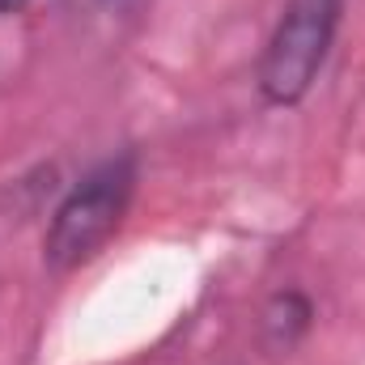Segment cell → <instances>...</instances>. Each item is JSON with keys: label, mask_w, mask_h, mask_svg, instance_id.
<instances>
[{"label": "cell", "mask_w": 365, "mask_h": 365, "mask_svg": "<svg viewBox=\"0 0 365 365\" xmlns=\"http://www.w3.org/2000/svg\"><path fill=\"white\" fill-rule=\"evenodd\" d=\"M17 4H21V0H0V9H17Z\"/></svg>", "instance_id": "4"}, {"label": "cell", "mask_w": 365, "mask_h": 365, "mask_svg": "<svg viewBox=\"0 0 365 365\" xmlns=\"http://www.w3.org/2000/svg\"><path fill=\"white\" fill-rule=\"evenodd\" d=\"M344 0H289L280 13L268 51L259 60V93L272 106H297L310 86L319 81V68L327 60V47L336 38Z\"/></svg>", "instance_id": "2"}, {"label": "cell", "mask_w": 365, "mask_h": 365, "mask_svg": "<svg viewBox=\"0 0 365 365\" xmlns=\"http://www.w3.org/2000/svg\"><path fill=\"white\" fill-rule=\"evenodd\" d=\"M136 191V158L119 153L110 162H102L98 170H90L77 182L64 204L56 208L47 238H43V255L56 272H68L77 264H86L90 255H98V247L119 230L128 200Z\"/></svg>", "instance_id": "1"}, {"label": "cell", "mask_w": 365, "mask_h": 365, "mask_svg": "<svg viewBox=\"0 0 365 365\" xmlns=\"http://www.w3.org/2000/svg\"><path fill=\"white\" fill-rule=\"evenodd\" d=\"M310 319H314L310 297L297 293V289H284V293H276L272 302H268V310H264V336H268L272 349H293L310 331Z\"/></svg>", "instance_id": "3"}]
</instances>
